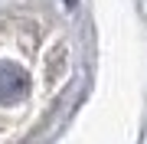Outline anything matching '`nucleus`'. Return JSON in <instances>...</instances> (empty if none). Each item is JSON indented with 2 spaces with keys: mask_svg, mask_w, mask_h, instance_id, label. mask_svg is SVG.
I'll return each instance as SVG.
<instances>
[{
  "mask_svg": "<svg viewBox=\"0 0 147 144\" xmlns=\"http://www.w3.org/2000/svg\"><path fill=\"white\" fill-rule=\"evenodd\" d=\"M65 3H69V7H72V3H75V0H65Z\"/></svg>",
  "mask_w": 147,
  "mask_h": 144,
  "instance_id": "f03ea898",
  "label": "nucleus"
},
{
  "mask_svg": "<svg viewBox=\"0 0 147 144\" xmlns=\"http://www.w3.org/2000/svg\"><path fill=\"white\" fill-rule=\"evenodd\" d=\"M30 92V75L16 62H0V101H20Z\"/></svg>",
  "mask_w": 147,
  "mask_h": 144,
  "instance_id": "f257e3e1",
  "label": "nucleus"
}]
</instances>
